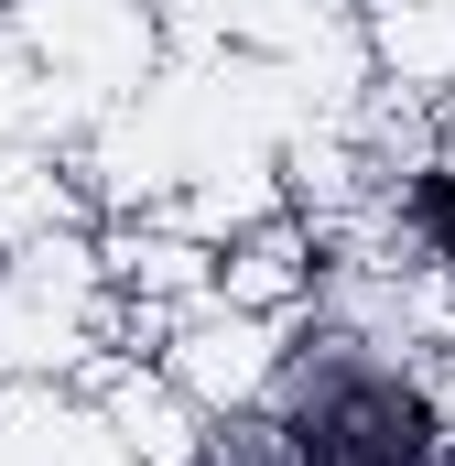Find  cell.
<instances>
[{"label":"cell","instance_id":"obj_1","mask_svg":"<svg viewBox=\"0 0 455 466\" xmlns=\"http://www.w3.org/2000/svg\"><path fill=\"white\" fill-rule=\"evenodd\" d=\"M304 456L315 466H423L434 456V401L401 380H337L304 412Z\"/></svg>","mask_w":455,"mask_h":466},{"label":"cell","instance_id":"obj_2","mask_svg":"<svg viewBox=\"0 0 455 466\" xmlns=\"http://www.w3.org/2000/svg\"><path fill=\"white\" fill-rule=\"evenodd\" d=\"M412 228L455 260V174H423V185H412Z\"/></svg>","mask_w":455,"mask_h":466}]
</instances>
